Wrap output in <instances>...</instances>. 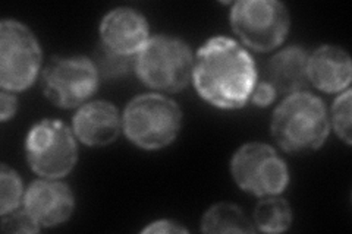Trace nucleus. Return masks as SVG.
Masks as SVG:
<instances>
[{
    "instance_id": "6ab92c4d",
    "label": "nucleus",
    "mask_w": 352,
    "mask_h": 234,
    "mask_svg": "<svg viewBox=\"0 0 352 234\" xmlns=\"http://www.w3.org/2000/svg\"><path fill=\"white\" fill-rule=\"evenodd\" d=\"M2 231L3 233H38L41 227L32 218L24 207H19L8 214H2Z\"/></svg>"
},
{
    "instance_id": "9b49d317",
    "label": "nucleus",
    "mask_w": 352,
    "mask_h": 234,
    "mask_svg": "<svg viewBox=\"0 0 352 234\" xmlns=\"http://www.w3.org/2000/svg\"><path fill=\"white\" fill-rule=\"evenodd\" d=\"M28 214L43 229H54L65 224L75 211V195L69 185L62 179H40L32 182L22 202Z\"/></svg>"
},
{
    "instance_id": "dca6fc26",
    "label": "nucleus",
    "mask_w": 352,
    "mask_h": 234,
    "mask_svg": "<svg viewBox=\"0 0 352 234\" xmlns=\"http://www.w3.org/2000/svg\"><path fill=\"white\" fill-rule=\"evenodd\" d=\"M251 220L256 231L285 233L292 226L294 211L288 200L280 195L266 196L260 198Z\"/></svg>"
},
{
    "instance_id": "4468645a",
    "label": "nucleus",
    "mask_w": 352,
    "mask_h": 234,
    "mask_svg": "<svg viewBox=\"0 0 352 234\" xmlns=\"http://www.w3.org/2000/svg\"><path fill=\"white\" fill-rule=\"evenodd\" d=\"M308 51L301 46H288L279 50L267 62L264 81L273 85L283 97L305 91L310 85L307 75Z\"/></svg>"
},
{
    "instance_id": "39448f33",
    "label": "nucleus",
    "mask_w": 352,
    "mask_h": 234,
    "mask_svg": "<svg viewBox=\"0 0 352 234\" xmlns=\"http://www.w3.org/2000/svg\"><path fill=\"white\" fill-rule=\"evenodd\" d=\"M229 21L242 46L258 53L280 47L291 30L289 10L278 0H239Z\"/></svg>"
},
{
    "instance_id": "f3484780",
    "label": "nucleus",
    "mask_w": 352,
    "mask_h": 234,
    "mask_svg": "<svg viewBox=\"0 0 352 234\" xmlns=\"http://www.w3.org/2000/svg\"><path fill=\"white\" fill-rule=\"evenodd\" d=\"M25 189L21 176L6 163L0 167V215L22 207Z\"/></svg>"
},
{
    "instance_id": "1a4fd4ad",
    "label": "nucleus",
    "mask_w": 352,
    "mask_h": 234,
    "mask_svg": "<svg viewBox=\"0 0 352 234\" xmlns=\"http://www.w3.org/2000/svg\"><path fill=\"white\" fill-rule=\"evenodd\" d=\"M230 174L242 192L258 199L282 195L291 182L288 164L264 142L241 145L230 160Z\"/></svg>"
},
{
    "instance_id": "423d86ee",
    "label": "nucleus",
    "mask_w": 352,
    "mask_h": 234,
    "mask_svg": "<svg viewBox=\"0 0 352 234\" xmlns=\"http://www.w3.org/2000/svg\"><path fill=\"white\" fill-rule=\"evenodd\" d=\"M41 90L49 102L63 110L80 108L97 93L100 69L82 54L56 56L43 66Z\"/></svg>"
},
{
    "instance_id": "7ed1b4c3",
    "label": "nucleus",
    "mask_w": 352,
    "mask_h": 234,
    "mask_svg": "<svg viewBox=\"0 0 352 234\" xmlns=\"http://www.w3.org/2000/svg\"><path fill=\"white\" fill-rule=\"evenodd\" d=\"M182 124L184 115L179 104L160 93L134 97L122 113L125 137L144 151L169 147L179 137Z\"/></svg>"
},
{
    "instance_id": "ddd939ff",
    "label": "nucleus",
    "mask_w": 352,
    "mask_h": 234,
    "mask_svg": "<svg viewBox=\"0 0 352 234\" xmlns=\"http://www.w3.org/2000/svg\"><path fill=\"white\" fill-rule=\"evenodd\" d=\"M308 82L326 94H340L351 88L352 60L349 53L333 44H323L308 53Z\"/></svg>"
},
{
    "instance_id": "20e7f679",
    "label": "nucleus",
    "mask_w": 352,
    "mask_h": 234,
    "mask_svg": "<svg viewBox=\"0 0 352 234\" xmlns=\"http://www.w3.org/2000/svg\"><path fill=\"white\" fill-rule=\"evenodd\" d=\"M194 54L182 38L157 34L134 58V71L156 93H179L191 82Z\"/></svg>"
},
{
    "instance_id": "6e6552de",
    "label": "nucleus",
    "mask_w": 352,
    "mask_h": 234,
    "mask_svg": "<svg viewBox=\"0 0 352 234\" xmlns=\"http://www.w3.org/2000/svg\"><path fill=\"white\" fill-rule=\"evenodd\" d=\"M25 159L38 177L63 179L78 163V141L59 119H43L25 138Z\"/></svg>"
},
{
    "instance_id": "f257e3e1",
    "label": "nucleus",
    "mask_w": 352,
    "mask_h": 234,
    "mask_svg": "<svg viewBox=\"0 0 352 234\" xmlns=\"http://www.w3.org/2000/svg\"><path fill=\"white\" fill-rule=\"evenodd\" d=\"M191 82L207 104L239 110L250 103L258 71L250 50L238 40L216 36L195 51Z\"/></svg>"
},
{
    "instance_id": "aec40b11",
    "label": "nucleus",
    "mask_w": 352,
    "mask_h": 234,
    "mask_svg": "<svg viewBox=\"0 0 352 234\" xmlns=\"http://www.w3.org/2000/svg\"><path fill=\"white\" fill-rule=\"evenodd\" d=\"M278 97V91L274 90L273 85H270L267 81H258L256 84L254 91L251 94L250 103H252L257 107L266 108L274 103V100Z\"/></svg>"
},
{
    "instance_id": "a211bd4d",
    "label": "nucleus",
    "mask_w": 352,
    "mask_h": 234,
    "mask_svg": "<svg viewBox=\"0 0 352 234\" xmlns=\"http://www.w3.org/2000/svg\"><path fill=\"white\" fill-rule=\"evenodd\" d=\"M352 90L338 94L335 102L329 111L330 129H333L336 137L346 143H352Z\"/></svg>"
},
{
    "instance_id": "f8f14e48",
    "label": "nucleus",
    "mask_w": 352,
    "mask_h": 234,
    "mask_svg": "<svg viewBox=\"0 0 352 234\" xmlns=\"http://www.w3.org/2000/svg\"><path fill=\"white\" fill-rule=\"evenodd\" d=\"M72 132L76 141L85 147H107L122 132V115L113 103L106 100L88 102L76 108L72 119Z\"/></svg>"
},
{
    "instance_id": "2eb2a0df",
    "label": "nucleus",
    "mask_w": 352,
    "mask_h": 234,
    "mask_svg": "<svg viewBox=\"0 0 352 234\" xmlns=\"http://www.w3.org/2000/svg\"><path fill=\"white\" fill-rule=\"evenodd\" d=\"M200 230L208 234L256 233L252 220L232 202H219L208 208L201 217Z\"/></svg>"
},
{
    "instance_id": "0eeeda50",
    "label": "nucleus",
    "mask_w": 352,
    "mask_h": 234,
    "mask_svg": "<svg viewBox=\"0 0 352 234\" xmlns=\"http://www.w3.org/2000/svg\"><path fill=\"white\" fill-rule=\"evenodd\" d=\"M43 71V50L28 25L16 19L0 22V85L22 93L34 85Z\"/></svg>"
},
{
    "instance_id": "412c9836",
    "label": "nucleus",
    "mask_w": 352,
    "mask_h": 234,
    "mask_svg": "<svg viewBox=\"0 0 352 234\" xmlns=\"http://www.w3.org/2000/svg\"><path fill=\"white\" fill-rule=\"evenodd\" d=\"M142 233L150 234V233H159V234H176V233H188V229L184 227L181 222L175 220L162 218L148 222V226L141 230Z\"/></svg>"
},
{
    "instance_id": "4be33fe9",
    "label": "nucleus",
    "mask_w": 352,
    "mask_h": 234,
    "mask_svg": "<svg viewBox=\"0 0 352 234\" xmlns=\"http://www.w3.org/2000/svg\"><path fill=\"white\" fill-rule=\"evenodd\" d=\"M18 111V97L14 93L2 90L0 93V121L6 124L8 120L14 119Z\"/></svg>"
},
{
    "instance_id": "9d476101",
    "label": "nucleus",
    "mask_w": 352,
    "mask_h": 234,
    "mask_svg": "<svg viewBox=\"0 0 352 234\" xmlns=\"http://www.w3.org/2000/svg\"><path fill=\"white\" fill-rule=\"evenodd\" d=\"M102 47L116 58H135L150 40V25L140 10L119 6L103 16L98 27Z\"/></svg>"
},
{
    "instance_id": "f03ea898",
    "label": "nucleus",
    "mask_w": 352,
    "mask_h": 234,
    "mask_svg": "<svg viewBox=\"0 0 352 234\" xmlns=\"http://www.w3.org/2000/svg\"><path fill=\"white\" fill-rule=\"evenodd\" d=\"M270 133L278 147L288 154L320 150L330 133L324 102L307 90L283 97L273 110Z\"/></svg>"
}]
</instances>
